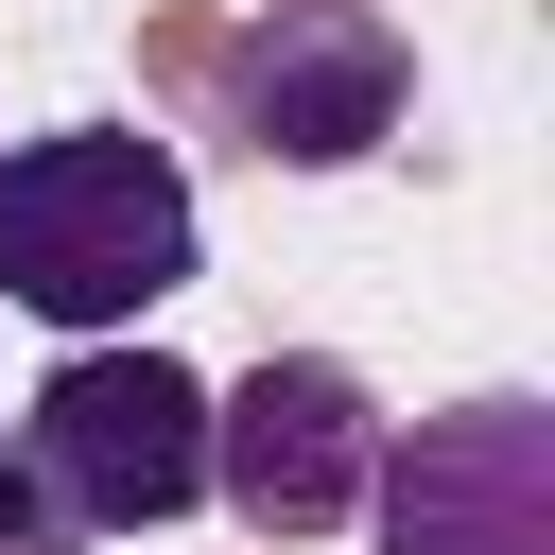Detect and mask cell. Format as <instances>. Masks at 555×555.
Returning a JSON list of instances; mask_svg holds the SVG:
<instances>
[{
  "mask_svg": "<svg viewBox=\"0 0 555 555\" xmlns=\"http://www.w3.org/2000/svg\"><path fill=\"white\" fill-rule=\"evenodd\" d=\"M191 260H208V208H191L173 139H139V121L0 139V312L104 347V330H139L156 295H191Z\"/></svg>",
  "mask_w": 555,
  "mask_h": 555,
  "instance_id": "obj_1",
  "label": "cell"
},
{
  "mask_svg": "<svg viewBox=\"0 0 555 555\" xmlns=\"http://www.w3.org/2000/svg\"><path fill=\"white\" fill-rule=\"evenodd\" d=\"M0 451L35 468V503H52L69 538H156V520L208 503V382L156 364L139 330H104V347H69V364L17 399Z\"/></svg>",
  "mask_w": 555,
  "mask_h": 555,
  "instance_id": "obj_2",
  "label": "cell"
},
{
  "mask_svg": "<svg viewBox=\"0 0 555 555\" xmlns=\"http://www.w3.org/2000/svg\"><path fill=\"white\" fill-rule=\"evenodd\" d=\"M208 104H225V139L260 173H364L399 139V104H416V52H399L382 0H260L225 35Z\"/></svg>",
  "mask_w": 555,
  "mask_h": 555,
  "instance_id": "obj_3",
  "label": "cell"
},
{
  "mask_svg": "<svg viewBox=\"0 0 555 555\" xmlns=\"http://www.w3.org/2000/svg\"><path fill=\"white\" fill-rule=\"evenodd\" d=\"M382 399H364V364H330V347H260L225 399H208V503L243 520V538H347L364 520V486H382Z\"/></svg>",
  "mask_w": 555,
  "mask_h": 555,
  "instance_id": "obj_4",
  "label": "cell"
},
{
  "mask_svg": "<svg viewBox=\"0 0 555 555\" xmlns=\"http://www.w3.org/2000/svg\"><path fill=\"white\" fill-rule=\"evenodd\" d=\"M364 520H382V555H555V399L486 382V399L382 434Z\"/></svg>",
  "mask_w": 555,
  "mask_h": 555,
  "instance_id": "obj_5",
  "label": "cell"
},
{
  "mask_svg": "<svg viewBox=\"0 0 555 555\" xmlns=\"http://www.w3.org/2000/svg\"><path fill=\"white\" fill-rule=\"evenodd\" d=\"M0 555H87V538L35 503V468H17V451H0Z\"/></svg>",
  "mask_w": 555,
  "mask_h": 555,
  "instance_id": "obj_6",
  "label": "cell"
}]
</instances>
